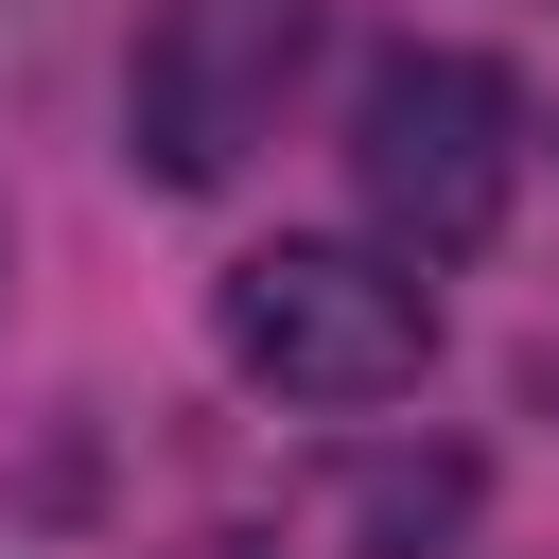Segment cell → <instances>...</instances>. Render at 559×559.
I'll list each match as a JSON object with an SVG mask.
<instances>
[{
  "mask_svg": "<svg viewBox=\"0 0 559 559\" xmlns=\"http://www.w3.org/2000/svg\"><path fill=\"white\" fill-rule=\"evenodd\" d=\"M210 332H227V367H245L262 402H332V419H349V402H402V384H419L437 297H419L402 245H262V262H227Z\"/></svg>",
  "mask_w": 559,
  "mask_h": 559,
  "instance_id": "cell-2",
  "label": "cell"
},
{
  "mask_svg": "<svg viewBox=\"0 0 559 559\" xmlns=\"http://www.w3.org/2000/svg\"><path fill=\"white\" fill-rule=\"evenodd\" d=\"M349 192L402 262H472L524 192V105L489 52H384L349 87Z\"/></svg>",
  "mask_w": 559,
  "mask_h": 559,
  "instance_id": "cell-1",
  "label": "cell"
},
{
  "mask_svg": "<svg viewBox=\"0 0 559 559\" xmlns=\"http://www.w3.org/2000/svg\"><path fill=\"white\" fill-rule=\"evenodd\" d=\"M472 524V454H384L349 472V559H437Z\"/></svg>",
  "mask_w": 559,
  "mask_h": 559,
  "instance_id": "cell-4",
  "label": "cell"
},
{
  "mask_svg": "<svg viewBox=\"0 0 559 559\" xmlns=\"http://www.w3.org/2000/svg\"><path fill=\"white\" fill-rule=\"evenodd\" d=\"M314 52V0H140V52H122V157L157 192H227L262 140H280V87Z\"/></svg>",
  "mask_w": 559,
  "mask_h": 559,
  "instance_id": "cell-3",
  "label": "cell"
}]
</instances>
